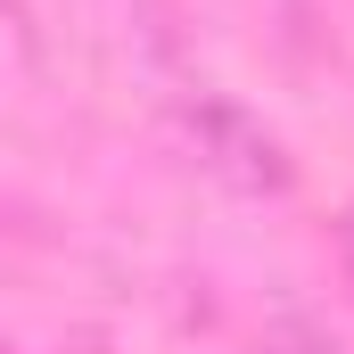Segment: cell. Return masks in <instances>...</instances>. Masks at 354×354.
I'll list each match as a JSON object with an SVG mask.
<instances>
[{
	"label": "cell",
	"mask_w": 354,
	"mask_h": 354,
	"mask_svg": "<svg viewBox=\"0 0 354 354\" xmlns=\"http://www.w3.org/2000/svg\"><path fill=\"white\" fill-rule=\"evenodd\" d=\"M181 132H189L198 165L214 181H231V189H248V198H280V189H288V157H280V140H272L248 107H231V99H189V107H181Z\"/></svg>",
	"instance_id": "1"
}]
</instances>
